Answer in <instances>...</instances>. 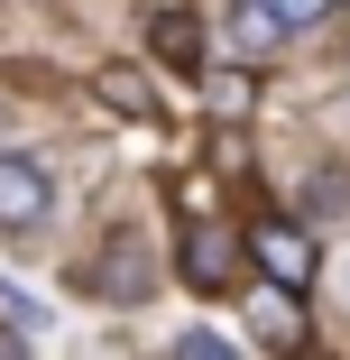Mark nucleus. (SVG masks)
<instances>
[{
	"instance_id": "f257e3e1",
	"label": "nucleus",
	"mask_w": 350,
	"mask_h": 360,
	"mask_svg": "<svg viewBox=\"0 0 350 360\" xmlns=\"http://www.w3.org/2000/svg\"><path fill=\"white\" fill-rule=\"evenodd\" d=\"M240 259H249L267 286H295V296L323 277V240H314L304 222H249V231H240Z\"/></svg>"
},
{
	"instance_id": "f03ea898",
	"label": "nucleus",
	"mask_w": 350,
	"mask_h": 360,
	"mask_svg": "<svg viewBox=\"0 0 350 360\" xmlns=\"http://www.w3.org/2000/svg\"><path fill=\"white\" fill-rule=\"evenodd\" d=\"M55 222V176L37 148H0V231H46Z\"/></svg>"
},
{
	"instance_id": "7ed1b4c3",
	"label": "nucleus",
	"mask_w": 350,
	"mask_h": 360,
	"mask_svg": "<svg viewBox=\"0 0 350 360\" xmlns=\"http://www.w3.org/2000/svg\"><path fill=\"white\" fill-rule=\"evenodd\" d=\"M175 268L203 286V296H231V286H240V231H222V222H194L184 240H175Z\"/></svg>"
},
{
	"instance_id": "20e7f679",
	"label": "nucleus",
	"mask_w": 350,
	"mask_h": 360,
	"mask_svg": "<svg viewBox=\"0 0 350 360\" xmlns=\"http://www.w3.org/2000/svg\"><path fill=\"white\" fill-rule=\"evenodd\" d=\"M286 37H295V28L276 19L267 0H231V19H222V46H231V65H249V75L286 56Z\"/></svg>"
},
{
	"instance_id": "39448f33",
	"label": "nucleus",
	"mask_w": 350,
	"mask_h": 360,
	"mask_svg": "<svg viewBox=\"0 0 350 360\" xmlns=\"http://www.w3.org/2000/svg\"><path fill=\"white\" fill-rule=\"evenodd\" d=\"M148 46H157L166 65H184V75H203V19H194V10H157V19H148Z\"/></svg>"
},
{
	"instance_id": "423d86ee",
	"label": "nucleus",
	"mask_w": 350,
	"mask_h": 360,
	"mask_svg": "<svg viewBox=\"0 0 350 360\" xmlns=\"http://www.w3.org/2000/svg\"><path fill=\"white\" fill-rule=\"evenodd\" d=\"M258 342H267V351H295V342H304L295 286H267V296H258Z\"/></svg>"
},
{
	"instance_id": "0eeeda50",
	"label": "nucleus",
	"mask_w": 350,
	"mask_h": 360,
	"mask_svg": "<svg viewBox=\"0 0 350 360\" xmlns=\"http://www.w3.org/2000/svg\"><path fill=\"white\" fill-rule=\"evenodd\" d=\"M203 84V102H213L222 120H249L258 111V84H249V65H222V75H194Z\"/></svg>"
},
{
	"instance_id": "6e6552de",
	"label": "nucleus",
	"mask_w": 350,
	"mask_h": 360,
	"mask_svg": "<svg viewBox=\"0 0 350 360\" xmlns=\"http://www.w3.org/2000/svg\"><path fill=\"white\" fill-rule=\"evenodd\" d=\"M102 102H111V111H129V120H148V84H138L129 65H111V75H102Z\"/></svg>"
},
{
	"instance_id": "1a4fd4ad",
	"label": "nucleus",
	"mask_w": 350,
	"mask_h": 360,
	"mask_svg": "<svg viewBox=\"0 0 350 360\" xmlns=\"http://www.w3.org/2000/svg\"><path fill=\"white\" fill-rule=\"evenodd\" d=\"M175 360H231V333L194 323V333H175Z\"/></svg>"
},
{
	"instance_id": "9d476101",
	"label": "nucleus",
	"mask_w": 350,
	"mask_h": 360,
	"mask_svg": "<svg viewBox=\"0 0 350 360\" xmlns=\"http://www.w3.org/2000/svg\"><path fill=\"white\" fill-rule=\"evenodd\" d=\"M267 10L286 19V28H314V19H332V0H267Z\"/></svg>"
}]
</instances>
